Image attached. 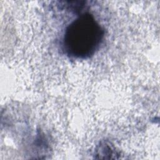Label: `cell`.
<instances>
[{"label": "cell", "instance_id": "obj_1", "mask_svg": "<svg viewBox=\"0 0 160 160\" xmlns=\"http://www.w3.org/2000/svg\"><path fill=\"white\" fill-rule=\"evenodd\" d=\"M104 33L92 14L82 13L66 27L62 38L63 50L72 58H89L99 49Z\"/></svg>", "mask_w": 160, "mask_h": 160}]
</instances>
